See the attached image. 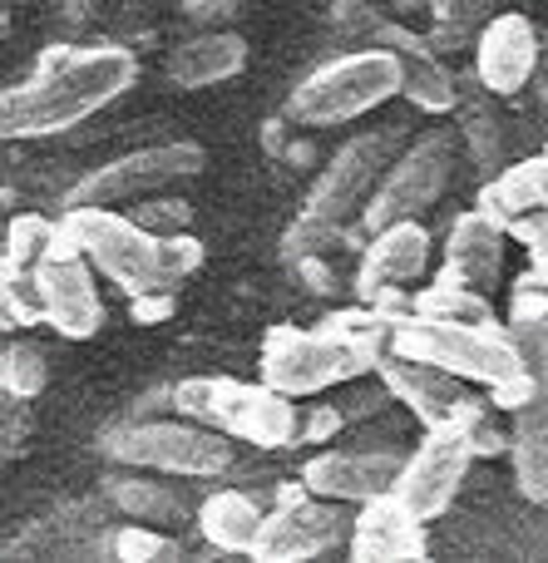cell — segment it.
<instances>
[{"instance_id":"1","label":"cell","mask_w":548,"mask_h":563,"mask_svg":"<svg viewBox=\"0 0 548 563\" xmlns=\"http://www.w3.org/2000/svg\"><path fill=\"white\" fill-rule=\"evenodd\" d=\"M138 79V65L128 49H49L40 55V69L20 89H5L0 99V134L5 139H45L85 124L128 85Z\"/></svg>"},{"instance_id":"2","label":"cell","mask_w":548,"mask_h":563,"mask_svg":"<svg viewBox=\"0 0 548 563\" xmlns=\"http://www.w3.org/2000/svg\"><path fill=\"white\" fill-rule=\"evenodd\" d=\"M59 223L85 247L89 263L114 287H124L128 297H138V291H174L178 282L193 277L198 263H203V243H193L188 233L158 238L148 228H138L134 218H124L119 208L65 203Z\"/></svg>"},{"instance_id":"3","label":"cell","mask_w":548,"mask_h":563,"mask_svg":"<svg viewBox=\"0 0 548 563\" xmlns=\"http://www.w3.org/2000/svg\"><path fill=\"white\" fill-rule=\"evenodd\" d=\"M401 356L430 361L440 371H455L460 380L490 390L500 410H519L529 396V366L510 336V321H450V317H405L391 341Z\"/></svg>"},{"instance_id":"4","label":"cell","mask_w":548,"mask_h":563,"mask_svg":"<svg viewBox=\"0 0 548 563\" xmlns=\"http://www.w3.org/2000/svg\"><path fill=\"white\" fill-rule=\"evenodd\" d=\"M510 336L529 366V396L519 410H510V460L519 495L534 505H548V282L524 277L510 301Z\"/></svg>"},{"instance_id":"5","label":"cell","mask_w":548,"mask_h":563,"mask_svg":"<svg viewBox=\"0 0 548 563\" xmlns=\"http://www.w3.org/2000/svg\"><path fill=\"white\" fill-rule=\"evenodd\" d=\"M395 158V129H376V134H356L346 148H336V158L322 168V178L312 184L302 213H297L292 233H287V253L306 257L322 243H332L356 213H366L371 194L381 188L385 168Z\"/></svg>"},{"instance_id":"6","label":"cell","mask_w":548,"mask_h":563,"mask_svg":"<svg viewBox=\"0 0 548 563\" xmlns=\"http://www.w3.org/2000/svg\"><path fill=\"white\" fill-rule=\"evenodd\" d=\"M174 410L262 450H282L302 440V416H297L292 396L267 386V380L188 376L174 386Z\"/></svg>"},{"instance_id":"7","label":"cell","mask_w":548,"mask_h":563,"mask_svg":"<svg viewBox=\"0 0 548 563\" xmlns=\"http://www.w3.org/2000/svg\"><path fill=\"white\" fill-rule=\"evenodd\" d=\"M401 59L391 45L376 49H356L342 55L332 65L312 69L302 85L287 99V114L306 129H326V124H346V119H361L371 109H381L385 99L401 95Z\"/></svg>"},{"instance_id":"8","label":"cell","mask_w":548,"mask_h":563,"mask_svg":"<svg viewBox=\"0 0 548 563\" xmlns=\"http://www.w3.org/2000/svg\"><path fill=\"white\" fill-rule=\"evenodd\" d=\"M385 351L361 346L346 331L336 327H272L262 341V380L287 396H316V390L336 386V380H351L361 371H381Z\"/></svg>"},{"instance_id":"9","label":"cell","mask_w":548,"mask_h":563,"mask_svg":"<svg viewBox=\"0 0 548 563\" xmlns=\"http://www.w3.org/2000/svg\"><path fill=\"white\" fill-rule=\"evenodd\" d=\"M104 455L119 465L138 470H164V475H223L233 470V435L203 426V420H144V426H124L104 435Z\"/></svg>"},{"instance_id":"10","label":"cell","mask_w":548,"mask_h":563,"mask_svg":"<svg viewBox=\"0 0 548 563\" xmlns=\"http://www.w3.org/2000/svg\"><path fill=\"white\" fill-rule=\"evenodd\" d=\"M356 515L346 509V499L312 495L306 485L282 489V505L262 519V534L253 544V559L262 563H306L316 554L351 544Z\"/></svg>"},{"instance_id":"11","label":"cell","mask_w":548,"mask_h":563,"mask_svg":"<svg viewBox=\"0 0 548 563\" xmlns=\"http://www.w3.org/2000/svg\"><path fill=\"white\" fill-rule=\"evenodd\" d=\"M208 164V154L188 139H174V144H154V148H134L124 158H109L99 164L85 184L69 188V203H99V208H124L138 203V198L168 194L174 184H188L198 178Z\"/></svg>"},{"instance_id":"12","label":"cell","mask_w":548,"mask_h":563,"mask_svg":"<svg viewBox=\"0 0 548 563\" xmlns=\"http://www.w3.org/2000/svg\"><path fill=\"white\" fill-rule=\"evenodd\" d=\"M450 168H455V134L450 129H425L411 148H401V154L391 158L381 188H376L371 203H366V228L376 233V228L421 218L425 208L445 194Z\"/></svg>"},{"instance_id":"13","label":"cell","mask_w":548,"mask_h":563,"mask_svg":"<svg viewBox=\"0 0 548 563\" xmlns=\"http://www.w3.org/2000/svg\"><path fill=\"white\" fill-rule=\"evenodd\" d=\"M35 282H40V301H45V321L65 341H89L104 327V301H99V287H94V263H89L85 247L65 233V223H59L49 253L40 257Z\"/></svg>"},{"instance_id":"14","label":"cell","mask_w":548,"mask_h":563,"mask_svg":"<svg viewBox=\"0 0 548 563\" xmlns=\"http://www.w3.org/2000/svg\"><path fill=\"white\" fill-rule=\"evenodd\" d=\"M474 460L480 455H474V445L460 430L435 426V430H425V440L405 455V470H401V479H395V489L411 499L415 515L440 519L445 509L455 505V495H460Z\"/></svg>"},{"instance_id":"15","label":"cell","mask_w":548,"mask_h":563,"mask_svg":"<svg viewBox=\"0 0 548 563\" xmlns=\"http://www.w3.org/2000/svg\"><path fill=\"white\" fill-rule=\"evenodd\" d=\"M425 525H430V519L415 515L401 489H385V495L356 505V525H351L346 554L356 563H421L430 554Z\"/></svg>"},{"instance_id":"16","label":"cell","mask_w":548,"mask_h":563,"mask_svg":"<svg viewBox=\"0 0 548 563\" xmlns=\"http://www.w3.org/2000/svg\"><path fill=\"white\" fill-rule=\"evenodd\" d=\"M474 75L490 95H519L539 75V30H534V20L519 15V10L484 20L480 40H474Z\"/></svg>"},{"instance_id":"17","label":"cell","mask_w":548,"mask_h":563,"mask_svg":"<svg viewBox=\"0 0 548 563\" xmlns=\"http://www.w3.org/2000/svg\"><path fill=\"white\" fill-rule=\"evenodd\" d=\"M405 470V455L395 450H322L302 465V485L312 495L346 499V505H366V499L395 489Z\"/></svg>"},{"instance_id":"18","label":"cell","mask_w":548,"mask_h":563,"mask_svg":"<svg viewBox=\"0 0 548 563\" xmlns=\"http://www.w3.org/2000/svg\"><path fill=\"white\" fill-rule=\"evenodd\" d=\"M381 380L391 386V396L401 400V406L415 410V420H421L425 430L455 426L460 406L474 396L470 380H460L455 371H440V366H430V361L401 356V351H391V356L381 361Z\"/></svg>"},{"instance_id":"19","label":"cell","mask_w":548,"mask_h":563,"mask_svg":"<svg viewBox=\"0 0 548 563\" xmlns=\"http://www.w3.org/2000/svg\"><path fill=\"white\" fill-rule=\"evenodd\" d=\"M425 267H430V233H425L421 218L376 228L371 247L361 257V273H356V297L371 301L381 287H411L415 277H425Z\"/></svg>"},{"instance_id":"20","label":"cell","mask_w":548,"mask_h":563,"mask_svg":"<svg viewBox=\"0 0 548 563\" xmlns=\"http://www.w3.org/2000/svg\"><path fill=\"white\" fill-rule=\"evenodd\" d=\"M500 233L504 228L494 223L480 203H474L470 213H460L450 228V238H445V277L490 291L504 273V238Z\"/></svg>"},{"instance_id":"21","label":"cell","mask_w":548,"mask_h":563,"mask_svg":"<svg viewBox=\"0 0 548 563\" xmlns=\"http://www.w3.org/2000/svg\"><path fill=\"white\" fill-rule=\"evenodd\" d=\"M243 65H247V40L233 35V30H208V35L188 40V45H178L168 55V79L178 89H208L243 75Z\"/></svg>"},{"instance_id":"22","label":"cell","mask_w":548,"mask_h":563,"mask_svg":"<svg viewBox=\"0 0 548 563\" xmlns=\"http://www.w3.org/2000/svg\"><path fill=\"white\" fill-rule=\"evenodd\" d=\"M381 45H391L395 59H401V79H405L401 95L411 99L415 109H425V114H445V109H455V79H450V69H445L440 59H435L430 49L421 45V40L385 30Z\"/></svg>"},{"instance_id":"23","label":"cell","mask_w":548,"mask_h":563,"mask_svg":"<svg viewBox=\"0 0 548 563\" xmlns=\"http://www.w3.org/2000/svg\"><path fill=\"white\" fill-rule=\"evenodd\" d=\"M262 509H257V499H247L243 489H213V495L203 499V509H198V529H203V539L213 549H223V554H253L257 534H262Z\"/></svg>"},{"instance_id":"24","label":"cell","mask_w":548,"mask_h":563,"mask_svg":"<svg viewBox=\"0 0 548 563\" xmlns=\"http://www.w3.org/2000/svg\"><path fill=\"white\" fill-rule=\"evenodd\" d=\"M544 203H548V154L519 158V164H510L500 178H494V184L480 188V208L500 228H510L519 213H529V208H544Z\"/></svg>"},{"instance_id":"25","label":"cell","mask_w":548,"mask_h":563,"mask_svg":"<svg viewBox=\"0 0 548 563\" xmlns=\"http://www.w3.org/2000/svg\"><path fill=\"white\" fill-rule=\"evenodd\" d=\"M415 311H421V317H450V321H500L480 287H465V282H455L445 273L435 287L415 291Z\"/></svg>"},{"instance_id":"26","label":"cell","mask_w":548,"mask_h":563,"mask_svg":"<svg viewBox=\"0 0 548 563\" xmlns=\"http://www.w3.org/2000/svg\"><path fill=\"white\" fill-rule=\"evenodd\" d=\"M55 233H59V223H49V218H40V213L10 218V228H5V277H35L40 257L49 253Z\"/></svg>"},{"instance_id":"27","label":"cell","mask_w":548,"mask_h":563,"mask_svg":"<svg viewBox=\"0 0 548 563\" xmlns=\"http://www.w3.org/2000/svg\"><path fill=\"white\" fill-rule=\"evenodd\" d=\"M45 356H40L30 341H5V351H0V380H5V396H40V386H45Z\"/></svg>"},{"instance_id":"28","label":"cell","mask_w":548,"mask_h":563,"mask_svg":"<svg viewBox=\"0 0 548 563\" xmlns=\"http://www.w3.org/2000/svg\"><path fill=\"white\" fill-rule=\"evenodd\" d=\"M114 505L134 519H158V525H183V505H174V495L144 479H119L114 485Z\"/></svg>"},{"instance_id":"29","label":"cell","mask_w":548,"mask_h":563,"mask_svg":"<svg viewBox=\"0 0 548 563\" xmlns=\"http://www.w3.org/2000/svg\"><path fill=\"white\" fill-rule=\"evenodd\" d=\"M134 208V223L138 228H148V233H158V238H174V233H188V223H193V208L183 203V198H174V194H154V198H138V203H128Z\"/></svg>"},{"instance_id":"30","label":"cell","mask_w":548,"mask_h":563,"mask_svg":"<svg viewBox=\"0 0 548 563\" xmlns=\"http://www.w3.org/2000/svg\"><path fill=\"white\" fill-rule=\"evenodd\" d=\"M114 554L124 563H158V559H174L178 544L138 519V525H128V529H119V534H114Z\"/></svg>"},{"instance_id":"31","label":"cell","mask_w":548,"mask_h":563,"mask_svg":"<svg viewBox=\"0 0 548 563\" xmlns=\"http://www.w3.org/2000/svg\"><path fill=\"white\" fill-rule=\"evenodd\" d=\"M510 233L534 253V277L548 282V203L544 208H529V213H519L510 223Z\"/></svg>"},{"instance_id":"32","label":"cell","mask_w":548,"mask_h":563,"mask_svg":"<svg viewBox=\"0 0 548 563\" xmlns=\"http://www.w3.org/2000/svg\"><path fill=\"white\" fill-rule=\"evenodd\" d=\"M183 15L193 25H227L237 15V0H183Z\"/></svg>"},{"instance_id":"33","label":"cell","mask_w":548,"mask_h":563,"mask_svg":"<svg viewBox=\"0 0 548 563\" xmlns=\"http://www.w3.org/2000/svg\"><path fill=\"white\" fill-rule=\"evenodd\" d=\"M168 311H174V291H138L134 307H128V317L134 321H164Z\"/></svg>"},{"instance_id":"34","label":"cell","mask_w":548,"mask_h":563,"mask_svg":"<svg viewBox=\"0 0 548 563\" xmlns=\"http://www.w3.org/2000/svg\"><path fill=\"white\" fill-rule=\"evenodd\" d=\"M312 426H302V440H326L332 435V430H342V416H336V410H312Z\"/></svg>"}]
</instances>
